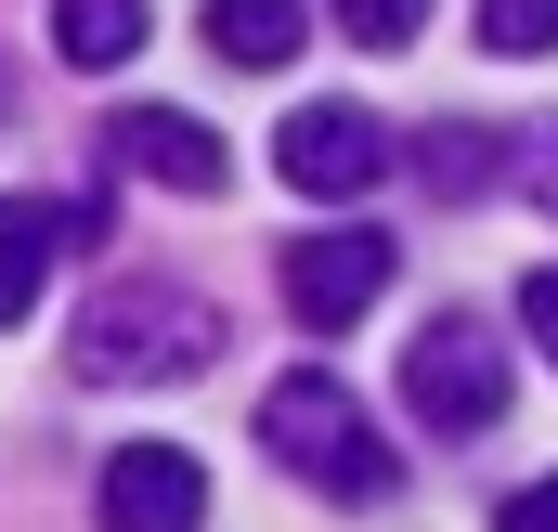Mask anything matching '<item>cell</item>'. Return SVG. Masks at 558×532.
<instances>
[{
	"mask_svg": "<svg viewBox=\"0 0 558 532\" xmlns=\"http://www.w3.org/2000/svg\"><path fill=\"white\" fill-rule=\"evenodd\" d=\"M65 364H78V390H143V377H208L221 364V312L195 299V286H105L92 312H78V338H65Z\"/></svg>",
	"mask_w": 558,
	"mask_h": 532,
	"instance_id": "6da1fadb",
	"label": "cell"
},
{
	"mask_svg": "<svg viewBox=\"0 0 558 532\" xmlns=\"http://www.w3.org/2000/svg\"><path fill=\"white\" fill-rule=\"evenodd\" d=\"M260 442H274L286 481H312V494H338V507H390V494H403V455L377 442V415L338 390V377H274V390H260Z\"/></svg>",
	"mask_w": 558,
	"mask_h": 532,
	"instance_id": "7a4b0ae2",
	"label": "cell"
},
{
	"mask_svg": "<svg viewBox=\"0 0 558 532\" xmlns=\"http://www.w3.org/2000/svg\"><path fill=\"white\" fill-rule=\"evenodd\" d=\"M403 402H416L428 428H494L507 415V338L481 325V312H428L416 338H403Z\"/></svg>",
	"mask_w": 558,
	"mask_h": 532,
	"instance_id": "3957f363",
	"label": "cell"
},
{
	"mask_svg": "<svg viewBox=\"0 0 558 532\" xmlns=\"http://www.w3.org/2000/svg\"><path fill=\"white\" fill-rule=\"evenodd\" d=\"M390 273H403L390 234H286V312L299 325H364L390 299Z\"/></svg>",
	"mask_w": 558,
	"mask_h": 532,
	"instance_id": "277c9868",
	"label": "cell"
},
{
	"mask_svg": "<svg viewBox=\"0 0 558 532\" xmlns=\"http://www.w3.org/2000/svg\"><path fill=\"white\" fill-rule=\"evenodd\" d=\"M274 169L299 195H364V182L390 169V118H364V105H299L274 131Z\"/></svg>",
	"mask_w": 558,
	"mask_h": 532,
	"instance_id": "5b68a950",
	"label": "cell"
},
{
	"mask_svg": "<svg viewBox=\"0 0 558 532\" xmlns=\"http://www.w3.org/2000/svg\"><path fill=\"white\" fill-rule=\"evenodd\" d=\"M208 520V468L182 442H131L105 468V532H195Z\"/></svg>",
	"mask_w": 558,
	"mask_h": 532,
	"instance_id": "8992f818",
	"label": "cell"
},
{
	"mask_svg": "<svg viewBox=\"0 0 558 532\" xmlns=\"http://www.w3.org/2000/svg\"><path fill=\"white\" fill-rule=\"evenodd\" d=\"M105 131H118V156H131L143 182H169V195H221V182H234L221 131L182 118V105H131V118H105Z\"/></svg>",
	"mask_w": 558,
	"mask_h": 532,
	"instance_id": "52a82bcc",
	"label": "cell"
},
{
	"mask_svg": "<svg viewBox=\"0 0 558 532\" xmlns=\"http://www.w3.org/2000/svg\"><path fill=\"white\" fill-rule=\"evenodd\" d=\"M92 195H0V325H26V299H39V273H52V247H92Z\"/></svg>",
	"mask_w": 558,
	"mask_h": 532,
	"instance_id": "ba28073f",
	"label": "cell"
},
{
	"mask_svg": "<svg viewBox=\"0 0 558 532\" xmlns=\"http://www.w3.org/2000/svg\"><path fill=\"white\" fill-rule=\"evenodd\" d=\"M416 182L441 195V208L494 195V182H507V131H481V118H428V131H416Z\"/></svg>",
	"mask_w": 558,
	"mask_h": 532,
	"instance_id": "9c48e42d",
	"label": "cell"
},
{
	"mask_svg": "<svg viewBox=\"0 0 558 532\" xmlns=\"http://www.w3.org/2000/svg\"><path fill=\"white\" fill-rule=\"evenodd\" d=\"M299 39H312L299 0H208V52L221 65H260L274 78V65H299Z\"/></svg>",
	"mask_w": 558,
	"mask_h": 532,
	"instance_id": "30bf717a",
	"label": "cell"
},
{
	"mask_svg": "<svg viewBox=\"0 0 558 532\" xmlns=\"http://www.w3.org/2000/svg\"><path fill=\"white\" fill-rule=\"evenodd\" d=\"M52 52L65 65H131L143 52V0H52Z\"/></svg>",
	"mask_w": 558,
	"mask_h": 532,
	"instance_id": "8fae6325",
	"label": "cell"
},
{
	"mask_svg": "<svg viewBox=\"0 0 558 532\" xmlns=\"http://www.w3.org/2000/svg\"><path fill=\"white\" fill-rule=\"evenodd\" d=\"M481 39L533 65V52H558V0H481Z\"/></svg>",
	"mask_w": 558,
	"mask_h": 532,
	"instance_id": "7c38bea8",
	"label": "cell"
},
{
	"mask_svg": "<svg viewBox=\"0 0 558 532\" xmlns=\"http://www.w3.org/2000/svg\"><path fill=\"white\" fill-rule=\"evenodd\" d=\"M338 26H351L364 52H403V39L428 26V0H338Z\"/></svg>",
	"mask_w": 558,
	"mask_h": 532,
	"instance_id": "4fadbf2b",
	"label": "cell"
},
{
	"mask_svg": "<svg viewBox=\"0 0 558 532\" xmlns=\"http://www.w3.org/2000/svg\"><path fill=\"white\" fill-rule=\"evenodd\" d=\"M520 182H533V208L558 221V118H533V143H520Z\"/></svg>",
	"mask_w": 558,
	"mask_h": 532,
	"instance_id": "5bb4252c",
	"label": "cell"
},
{
	"mask_svg": "<svg viewBox=\"0 0 558 532\" xmlns=\"http://www.w3.org/2000/svg\"><path fill=\"white\" fill-rule=\"evenodd\" d=\"M520 325L546 338V364H558V261H546V273H520Z\"/></svg>",
	"mask_w": 558,
	"mask_h": 532,
	"instance_id": "9a60e30c",
	"label": "cell"
},
{
	"mask_svg": "<svg viewBox=\"0 0 558 532\" xmlns=\"http://www.w3.org/2000/svg\"><path fill=\"white\" fill-rule=\"evenodd\" d=\"M494 532H558V468L533 481V494H507V507H494Z\"/></svg>",
	"mask_w": 558,
	"mask_h": 532,
	"instance_id": "2e32d148",
	"label": "cell"
},
{
	"mask_svg": "<svg viewBox=\"0 0 558 532\" xmlns=\"http://www.w3.org/2000/svg\"><path fill=\"white\" fill-rule=\"evenodd\" d=\"M0 105H13V78H0Z\"/></svg>",
	"mask_w": 558,
	"mask_h": 532,
	"instance_id": "e0dca14e",
	"label": "cell"
}]
</instances>
